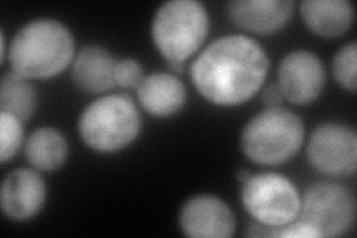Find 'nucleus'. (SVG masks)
<instances>
[{
	"label": "nucleus",
	"mask_w": 357,
	"mask_h": 238,
	"mask_svg": "<svg viewBox=\"0 0 357 238\" xmlns=\"http://www.w3.org/2000/svg\"><path fill=\"white\" fill-rule=\"evenodd\" d=\"M229 15L237 26L270 35L282 30L295 10L292 0H236L228 5Z\"/></svg>",
	"instance_id": "12"
},
{
	"label": "nucleus",
	"mask_w": 357,
	"mask_h": 238,
	"mask_svg": "<svg viewBox=\"0 0 357 238\" xmlns=\"http://www.w3.org/2000/svg\"><path fill=\"white\" fill-rule=\"evenodd\" d=\"M75 39L61 21L39 18L22 26L8 51L13 70L26 79H48L64 72L75 59Z\"/></svg>",
	"instance_id": "2"
},
{
	"label": "nucleus",
	"mask_w": 357,
	"mask_h": 238,
	"mask_svg": "<svg viewBox=\"0 0 357 238\" xmlns=\"http://www.w3.org/2000/svg\"><path fill=\"white\" fill-rule=\"evenodd\" d=\"M79 135L96 152L112 154L130 146L142 130L140 112L126 94L103 96L81 113Z\"/></svg>",
	"instance_id": "4"
},
{
	"label": "nucleus",
	"mask_w": 357,
	"mask_h": 238,
	"mask_svg": "<svg viewBox=\"0 0 357 238\" xmlns=\"http://www.w3.org/2000/svg\"><path fill=\"white\" fill-rule=\"evenodd\" d=\"M326 82V72L319 57L307 50L289 52L280 61L277 85L284 100L304 106L319 98Z\"/></svg>",
	"instance_id": "9"
},
{
	"label": "nucleus",
	"mask_w": 357,
	"mask_h": 238,
	"mask_svg": "<svg viewBox=\"0 0 357 238\" xmlns=\"http://www.w3.org/2000/svg\"><path fill=\"white\" fill-rule=\"evenodd\" d=\"M210 17L197 0L162 3L152 20V39L167 63H185L207 39Z\"/></svg>",
	"instance_id": "5"
},
{
	"label": "nucleus",
	"mask_w": 357,
	"mask_h": 238,
	"mask_svg": "<svg viewBox=\"0 0 357 238\" xmlns=\"http://www.w3.org/2000/svg\"><path fill=\"white\" fill-rule=\"evenodd\" d=\"M22 124L17 117L0 112V161L6 164L21 149L24 133Z\"/></svg>",
	"instance_id": "18"
},
{
	"label": "nucleus",
	"mask_w": 357,
	"mask_h": 238,
	"mask_svg": "<svg viewBox=\"0 0 357 238\" xmlns=\"http://www.w3.org/2000/svg\"><path fill=\"white\" fill-rule=\"evenodd\" d=\"M307 156L317 172L344 177L354 174L357 168V134L341 122L321 124L311 133Z\"/></svg>",
	"instance_id": "8"
},
{
	"label": "nucleus",
	"mask_w": 357,
	"mask_h": 238,
	"mask_svg": "<svg viewBox=\"0 0 357 238\" xmlns=\"http://www.w3.org/2000/svg\"><path fill=\"white\" fill-rule=\"evenodd\" d=\"M47 200V184L42 176L29 168L10 172L0 191V206L6 218L29 221L35 218Z\"/></svg>",
	"instance_id": "11"
},
{
	"label": "nucleus",
	"mask_w": 357,
	"mask_h": 238,
	"mask_svg": "<svg viewBox=\"0 0 357 238\" xmlns=\"http://www.w3.org/2000/svg\"><path fill=\"white\" fill-rule=\"evenodd\" d=\"M116 59L100 45H85L72 63V77L76 87L89 94H102L114 88Z\"/></svg>",
	"instance_id": "13"
},
{
	"label": "nucleus",
	"mask_w": 357,
	"mask_h": 238,
	"mask_svg": "<svg viewBox=\"0 0 357 238\" xmlns=\"http://www.w3.org/2000/svg\"><path fill=\"white\" fill-rule=\"evenodd\" d=\"M38 96L26 77L15 72L6 73L0 82V107L2 112L27 122L36 112Z\"/></svg>",
	"instance_id": "17"
},
{
	"label": "nucleus",
	"mask_w": 357,
	"mask_h": 238,
	"mask_svg": "<svg viewBox=\"0 0 357 238\" xmlns=\"http://www.w3.org/2000/svg\"><path fill=\"white\" fill-rule=\"evenodd\" d=\"M144 73L142 64L134 59H121L115 67V84L121 88H137Z\"/></svg>",
	"instance_id": "20"
},
{
	"label": "nucleus",
	"mask_w": 357,
	"mask_h": 238,
	"mask_svg": "<svg viewBox=\"0 0 357 238\" xmlns=\"http://www.w3.org/2000/svg\"><path fill=\"white\" fill-rule=\"evenodd\" d=\"M241 201L256 223L268 228L292 223L301 211V194L295 184L278 173L252 174L243 184Z\"/></svg>",
	"instance_id": "6"
},
{
	"label": "nucleus",
	"mask_w": 357,
	"mask_h": 238,
	"mask_svg": "<svg viewBox=\"0 0 357 238\" xmlns=\"http://www.w3.org/2000/svg\"><path fill=\"white\" fill-rule=\"evenodd\" d=\"M298 219L311 226L319 237H341L356 219L354 194L347 186L333 182L311 185L301 197Z\"/></svg>",
	"instance_id": "7"
},
{
	"label": "nucleus",
	"mask_w": 357,
	"mask_h": 238,
	"mask_svg": "<svg viewBox=\"0 0 357 238\" xmlns=\"http://www.w3.org/2000/svg\"><path fill=\"white\" fill-rule=\"evenodd\" d=\"M261 100L266 109L268 107H282L284 97L277 84H270L264 88Z\"/></svg>",
	"instance_id": "21"
},
{
	"label": "nucleus",
	"mask_w": 357,
	"mask_h": 238,
	"mask_svg": "<svg viewBox=\"0 0 357 238\" xmlns=\"http://www.w3.org/2000/svg\"><path fill=\"white\" fill-rule=\"evenodd\" d=\"M0 40H2V45H0V51H2V57H0V59H2V60H0V61H5V59H6V38H5V33L2 31V33H0ZM9 51V50H8Z\"/></svg>",
	"instance_id": "22"
},
{
	"label": "nucleus",
	"mask_w": 357,
	"mask_h": 238,
	"mask_svg": "<svg viewBox=\"0 0 357 238\" xmlns=\"http://www.w3.org/2000/svg\"><path fill=\"white\" fill-rule=\"evenodd\" d=\"M270 59L259 42L244 35H227L199 52L191 77L199 96L216 106H237L261 91Z\"/></svg>",
	"instance_id": "1"
},
{
	"label": "nucleus",
	"mask_w": 357,
	"mask_h": 238,
	"mask_svg": "<svg viewBox=\"0 0 357 238\" xmlns=\"http://www.w3.org/2000/svg\"><path fill=\"white\" fill-rule=\"evenodd\" d=\"M356 60H357V43L350 42L335 54L332 69L337 82L347 91L354 93L357 88L356 81Z\"/></svg>",
	"instance_id": "19"
},
{
	"label": "nucleus",
	"mask_w": 357,
	"mask_h": 238,
	"mask_svg": "<svg viewBox=\"0 0 357 238\" xmlns=\"http://www.w3.org/2000/svg\"><path fill=\"white\" fill-rule=\"evenodd\" d=\"M136 91L140 106L156 118L173 117L186 103V88L173 73L155 72L146 75Z\"/></svg>",
	"instance_id": "14"
},
{
	"label": "nucleus",
	"mask_w": 357,
	"mask_h": 238,
	"mask_svg": "<svg viewBox=\"0 0 357 238\" xmlns=\"http://www.w3.org/2000/svg\"><path fill=\"white\" fill-rule=\"evenodd\" d=\"M181 230L192 238H228L236 232V218L228 204L215 195L189 198L178 214Z\"/></svg>",
	"instance_id": "10"
},
{
	"label": "nucleus",
	"mask_w": 357,
	"mask_h": 238,
	"mask_svg": "<svg viewBox=\"0 0 357 238\" xmlns=\"http://www.w3.org/2000/svg\"><path fill=\"white\" fill-rule=\"evenodd\" d=\"M24 151L27 161L36 170L54 172L66 163L69 147L61 131L42 127L29 135Z\"/></svg>",
	"instance_id": "16"
},
{
	"label": "nucleus",
	"mask_w": 357,
	"mask_h": 238,
	"mask_svg": "<svg viewBox=\"0 0 357 238\" xmlns=\"http://www.w3.org/2000/svg\"><path fill=\"white\" fill-rule=\"evenodd\" d=\"M250 176L252 174H250V172H248V170H238V173H237V177H238V180H240L241 184H244L245 180H248Z\"/></svg>",
	"instance_id": "23"
},
{
	"label": "nucleus",
	"mask_w": 357,
	"mask_h": 238,
	"mask_svg": "<svg viewBox=\"0 0 357 238\" xmlns=\"http://www.w3.org/2000/svg\"><path fill=\"white\" fill-rule=\"evenodd\" d=\"M299 10L305 26L321 38L342 35L354 20V8L349 0H304Z\"/></svg>",
	"instance_id": "15"
},
{
	"label": "nucleus",
	"mask_w": 357,
	"mask_h": 238,
	"mask_svg": "<svg viewBox=\"0 0 357 238\" xmlns=\"http://www.w3.org/2000/svg\"><path fill=\"white\" fill-rule=\"evenodd\" d=\"M304 137V122L296 113L268 107L245 124L240 142L244 155L255 164L278 165L298 154Z\"/></svg>",
	"instance_id": "3"
}]
</instances>
